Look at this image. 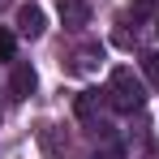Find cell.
Masks as SVG:
<instances>
[{"instance_id": "cell-1", "label": "cell", "mask_w": 159, "mask_h": 159, "mask_svg": "<svg viewBox=\"0 0 159 159\" xmlns=\"http://www.w3.org/2000/svg\"><path fill=\"white\" fill-rule=\"evenodd\" d=\"M107 95H112V107L116 112H138V107L146 103V86L142 78L133 73V69H112V78H107Z\"/></svg>"}, {"instance_id": "cell-2", "label": "cell", "mask_w": 159, "mask_h": 159, "mask_svg": "<svg viewBox=\"0 0 159 159\" xmlns=\"http://www.w3.org/2000/svg\"><path fill=\"white\" fill-rule=\"evenodd\" d=\"M34 69H30L26 60H17V65H13V73H9V95H13V99H26V95H34Z\"/></svg>"}, {"instance_id": "cell-3", "label": "cell", "mask_w": 159, "mask_h": 159, "mask_svg": "<svg viewBox=\"0 0 159 159\" xmlns=\"http://www.w3.org/2000/svg\"><path fill=\"white\" fill-rule=\"evenodd\" d=\"M17 30H22L26 39H39V34L48 30V17H43V9H39V4H22V9H17Z\"/></svg>"}, {"instance_id": "cell-4", "label": "cell", "mask_w": 159, "mask_h": 159, "mask_svg": "<svg viewBox=\"0 0 159 159\" xmlns=\"http://www.w3.org/2000/svg\"><path fill=\"white\" fill-rule=\"evenodd\" d=\"M142 73H146V82H151V86H159V52L142 56Z\"/></svg>"}, {"instance_id": "cell-5", "label": "cell", "mask_w": 159, "mask_h": 159, "mask_svg": "<svg viewBox=\"0 0 159 159\" xmlns=\"http://www.w3.org/2000/svg\"><path fill=\"white\" fill-rule=\"evenodd\" d=\"M13 52H17V39H13V30L0 26V60H13Z\"/></svg>"}, {"instance_id": "cell-6", "label": "cell", "mask_w": 159, "mask_h": 159, "mask_svg": "<svg viewBox=\"0 0 159 159\" xmlns=\"http://www.w3.org/2000/svg\"><path fill=\"white\" fill-rule=\"evenodd\" d=\"M78 116L86 120V125L95 120V95H82V99H78Z\"/></svg>"}, {"instance_id": "cell-7", "label": "cell", "mask_w": 159, "mask_h": 159, "mask_svg": "<svg viewBox=\"0 0 159 159\" xmlns=\"http://www.w3.org/2000/svg\"><path fill=\"white\" fill-rule=\"evenodd\" d=\"M65 17H69V22H86V4H78V0H65Z\"/></svg>"}, {"instance_id": "cell-8", "label": "cell", "mask_w": 159, "mask_h": 159, "mask_svg": "<svg viewBox=\"0 0 159 159\" xmlns=\"http://www.w3.org/2000/svg\"><path fill=\"white\" fill-rule=\"evenodd\" d=\"M129 13H133V17H146V13H155V0H129Z\"/></svg>"}, {"instance_id": "cell-9", "label": "cell", "mask_w": 159, "mask_h": 159, "mask_svg": "<svg viewBox=\"0 0 159 159\" xmlns=\"http://www.w3.org/2000/svg\"><path fill=\"white\" fill-rule=\"evenodd\" d=\"M103 159H125V151L120 146H103Z\"/></svg>"}, {"instance_id": "cell-10", "label": "cell", "mask_w": 159, "mask_h": 159, "mask_svg": "<svg viewBox=\"0 0 159 159\" xmlns=\"http://www.w3.org/2000/svg\"><path fill=\"white\" fill-rule=\"evenodd\" d=\"M155 34H159V26H155Z\"/></svg>"}]
</instances>
